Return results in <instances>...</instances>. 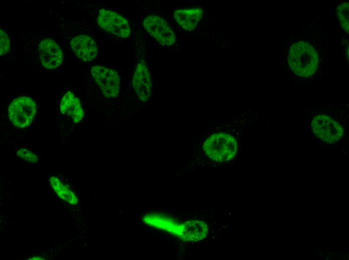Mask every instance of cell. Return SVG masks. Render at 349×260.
Segmentation results:
<instances>
[{
	"mask_svg": "<svg viewBox=\"0 0 349 260\" xmlns=\"http://www.w3.org/2000/svg\"><path fill=\"white\" fill-rule=\"evenodd\" d=\"M203 10L199 7L176 10L173 17L178 24L188 31L194 30L198 25L203 16Z\"/></svg>",
	"mask_w": 349,
	"mask_h": 260,
	"instance_id": "cell-12",
	"label": "cell"
},
{
	"mask_svg": "<svg viewBox=\"0 0 349 260\" xmlns=\"http://www.w3.org/2000/svg\"><path fill=\"white\" fill-rule=\"evenodd\" d=\"M28 260H44L42 256H34L33 258H29Z\"/></svg>",
	"mask_w": 349,
	"mask_h": 260,
	"instance_id": "cell-18",
	"label": "cell"
},
{
	"mask_svg": "<svg viewBox=\"0 0 349 260\" xmlns=\"http://www.w3.org/2000/svg\"><path fill=\"white\" fill-rule=\"evenodd\" d=\"M70 44L76 56L84 61L92 60L97 56V44L93 38L87 36L79 35L73 38Z\"/></svg>",
	"mask_w": 349,
	"mask_h": 260,
	"instance_id": "cell-11",
	"label": "cell"
},
{
	"mask_svg": "<svg viewBox=\"0 0 349 260\" xmlns=\"http://www.w3.org/2000/svg\"><path fill=\"white\" fill-rule=\"evenodd\" d=\"M99 26L105 31L121 38L130 35L127 20L121 14L111 10L101 9L97 18Z\"/></svg>",
	"mask_w": 349,
	"mask_h": 260,
	"instance_id": "cell-8",
	"label": "cell"
},
{
	"mask_svg": "<svg viewBox=\"0 0 349 260\" xmlns=\"http://www.w3.org/2000/svg\"><path fill=\"white\" fill-rule=\"evenodd\" d=\"M287 60L291 70L301 78L312 76L316 72L319 64L315 48L306 41L293 44L289 48Z\"/></svg>",
	"mask_w": 349,
	"mask_h": 260,
	"instance_id": "cell-1",
	"label": "cell"
},
{
	"mask_svg": "<svg viewBox=\"0 0 349 260\" xmlns=\"http://www.w3.org/2000/svg\"><path fill=\"white\" fill-rule=\"evenodd\" d=\"M60 110L62 114L69 116L75 123L80 122L84 116V111L79 99L71 92H67L63 96Z\"/></svg>",
	"mask_w": 349,
	"mask_h": 260,
	"instance_id": "cell-13",
	"label": "cell"
},
{
	"mask_svg": "<svg viewBox=\"0 0 349 260\" xmlns=\"http://www.w3.org/2000/svg\"><path fill=\"white\" fill-rule=\"evenodd\" d=\"M39 57L42 65L52 69L59 66L63 60V54L58 44L51 39H44L39 44Z\"/></svg>",
	"mask_w": 349,
	"mask_h": 260,
	"instance_id": "cell-10",
	"label": "cell"
},
{
	"mask_svg": "<svg viewBox=\"0 0 349 260\" xmlns=\"http://www.w3.org/2000/svg\"><path fill=\"white\" fill-rule=\"evenodd\" d=\"M144 30L159 44L171 46L176 42V36L167 22L159 16L151 14L143 21Z\"/></svg>",
	"mask_w": 349,
	"mask_h": 260,
	"instance_id": "cell-7",
	"label": "cell"
},
{
	"mask_svg": "<svg viewBox=\"0 0 349 260\" xmlns=\"http://www.w3.org/2000/svg\"><path fill=\"white\" fill-rule=\"evenodd\" d=\"M49 181L52 188L61 199L72 204L77 202V197L74 192L56 176H51Z\"/></svg>",
	"mask_w": 349,
	"mask_h": 260,
	"instance_id": "cell-14",
	"label": "cell"
},
{
	"mask_svg": "<svg viewBox=\"0 0 349 260\" xmlns=\"http://www.w3.org/2000/svg\"><path fill=\"white\" fill-rule=\"evenodd\" d=\"M17 156L20 158L31 163H35L38 160V157L26 148H21L17 152Z\"/></svg>",
	"mask_w": 349,
	"mask_h": 260,
	"instance_id": "cell-17",
	"label": "cell"
},
{
	"mask_svg": "<svg viewBox=\"0 0 349 260\" xmlns=\"http://www.w3.org/2000/svg\"><path fill=\"white\" fill-rule=\"evenodd\" d=\"M238 150L237 139L224 132L210 134L203 144V150L206 156L212 160L220 163L232 160L237 154Z\"/></svg>",
	"mask_w": 349,
	"mask_h": 260,
	"instance_id": "cell-2",
	"label": "cell"
},
{
	"mask_svg": "<svg viewBox=\"0 0 349 260\" xmlns=\"http://www.w3.org/2000/svg\"><path fill=\"white\" fill-rule=\"evenodd\" d=\"M0 54L3 56L9 51L10 42L7 34L2 29L0 30Z\"/></svg>",
	"mask_w": 349,
	"mask_h": 260,
	"instance_id": "cell-16",
	"label": "cell"
},
{
	"mask_svg": "<svg viewBox=\"0 0 349 260\" xmlns=\"http://www.w3.org/2000/svg\"><path fill=\"white\" fill-rule=\"evenodd\" d=\"M132 86L139 99L143 102L148 100L152 93L150 73L145 62L141 60L136 66L133 76Z\"/></svg>",
	"mask_w": 349,
	"mask_h": 260,
	"instance_id": "cell-9",
	"label": "cell"
},
{
	"mask_svg": "<svg viewBox=\"0 0 349 260\" xmlns=\"http://www.w3.org/2000/svg\"><path fill=\"white\" fill-rule=\"evenodd\" d=\"M348 10V2H347L339 4L336 10V16L341 26L347 33L349 32Z\"/></svg>",
	"mask_w": 349,
	"mask_h": 260,
	"instance_id": "cell-15",
	"label": "cell"
},
{
	"mask_svg": "<svg viewBox=\"0 0 349 260\" xmlns=\"http://www.w3.org/2000/svg\"><path fill=\"white\" fill-rule=\"evenodd\" d=\"M36 112V104L31 98L22 96L15 99L9 107V116L17 127L24 128L32 122Z\"/></svg>",
	"mask_w": 349,
	"mask_h": 260,
	"instance_id": "cell-5",
	"label": "cell"
},
{
	"mask_svg": "<svg viewBox=\"0 0 349 260\" xmlns=\"http://www.w3.org/2000/svg\"><path fill=\"white\" fill-rule=\"evenodd\" d=\"M91 73L105 97L115 98L119 95L120 82L116 71L102 66H94L91 68Z\"/></svg>",
	"mask_w": 349,
	"mask_h": 260,
	"instance_id": "cell-6",
	"label": "cell"
},
{
	"mask_svg": "<svg viewBox=\"0 0 349 260\" xmlns=\"http://www.w3.org/2000/svg\"><path fill=\"white\" fill-rule=\"evenodd\" d=\"M156 226L167 230L180 238L190 242H198L207 236V224L200 220H190L183 224L177 223L168 218H156Z\"/></svg>",
	"mask_w": 349,
	"mask_h": 260,
	"instance_id": "cell-3",
	"label": "cell"
},
{
	"mask_svg": "<svg viewBox=\"0 0 349 260\" xmlns=\"http://www.w3.org/2000/svg\"><path fill=\"white\" fill-rule=\"evenodd\" d=\"M311 127L314 135L322 142L334 144L344 134V130L335 120L326 114H318L312 120Z\"/></svg>",
	"mask_w": 349,
	"mask_h": 260,
	"instance_id": "cell-4",
	"label": "cell"
}]
</instances>
